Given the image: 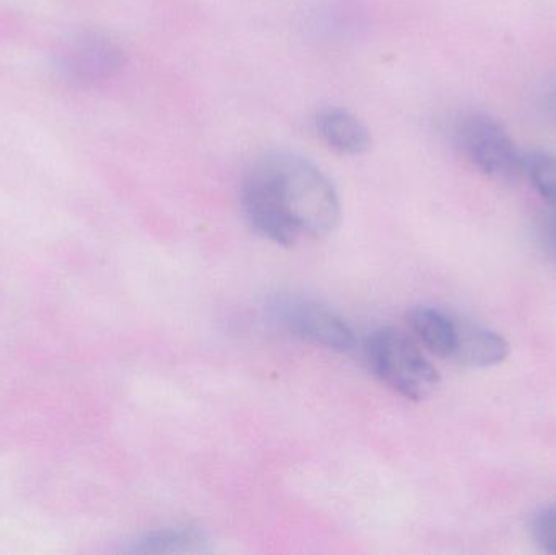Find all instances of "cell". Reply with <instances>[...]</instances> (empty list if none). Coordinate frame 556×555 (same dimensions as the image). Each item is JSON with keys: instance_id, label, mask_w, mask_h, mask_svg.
Instances as JSON below:
<instances>
[{"instance_id": "obj_1", "label": "cell", "mask_w": 556, "mask_h": 555, "mask_svg": "<svg viewBox=\"0 0 556 555\" xmlns=\"http://www.w3.org/2000/svg\"><path fill=\"white\" fill-rule=\"evenodd\" d=\"M241 207L251 228L280 247L329 237L342 215L330 179L290 152L267 153L253 163L241 185Z\"/></svg>"}, {"instance_id": "obj_2", "label": "cell", "mask_w": 556, "mask_h": 555, "mask_svg": "<svg viewBox=\"0 0 556 555\" xmlns=\"http://www.w3.org/2000/svg\"><path fill=\"white\" fill-rule=\"evenodd\" d=\"M366 357L376 377L407 400H425L440 384L437 368L399 329L379 328L371 332L366 341Z\"/></svg>"}, {"instance_id": "obj_3", "label": "cell", "mask_w": 556, "mask_h": 555, "mask_svg": "<svg viewBox=\"0 0 556 555\" xmlns=\"http://www.w3.org/2000/svg\"><path fill=\"white\" fill-rule=\"evenodd\" d=\"M454 142L479 172L500 181L522 176L525 153L502 123L480 111L460 114L454 124Z\"/></svg>"}, {"instance_id": "obj_4", "label": "cell", "mask_w": 556, "mask_h": 555, "mask_svg": "<svg viewBox=\"0 0 556 555\" xmlns=\"http://www.w3.org/2000/svg\"><path fill=\"white\" fill-rule=\"evenodd\" d=\"M273 313L277 321L301 341L337 352L355 348V336L350 326L332 310L314 300L278 297L273 303Z\"/></svg>"}, {"instance_id": "obj_5", "label": "cell", "mask_w": 556, "mask_h": 555, "mask_svg": "<svg viewBox=\"0 0 556 555\" xmlns=\"http://www.w3.org/2000/svg\"><path fill=\"white\" fill-rule=\"evenodd\" d=\"M511 345L500 332L456 318L450 361L466 368H490L509 357Z\"/></svg>"}, {"instance_id": "obj_6", "label": "cell", "mask_w": 556, "mask_h": 555, "mask_svg": "<svg viewBox=\"0 0 556 555\" xmlns=\"http://www.w3.org/2000/svg\"><path fill=\"white\" fill-rule=\"evenodd\" d=\"M121 64V51L110 39L98 35L77 36L62 54V65L78 78H98L111 74Z\"/></svg>"}, {"instance_id": "obj_7", "label": "cell", "mask_w": 556, "mask_h": 555, "mask_svg": "<svg viewBox=\"0 0 556 555\" xmlns=\"http://www.w3.org/2000/svg\"><path fill=\"white\" fill-rule=\"evenodd\" d=\"M314 123L320 139L342 155H359L371 147L368 127L342 108H324Z\"/></svg>"}, {"instance_id": "obj_8", "label": "cell", "mask_w": 556, "mask_h": 555, "mask_svg": "<svg viewBox=\"0 0 556 555\" xmlns=\"http://www.w3.org/2000/svg\"><path fill=\"white\" fill-rule=\"evenodd\" d=\"M408 319L421 344L437 357L450 361L456 332V316L433 306H417L412 310Z\"/></svg>"}, {"instance_id": "obj_9", "label": "cell", "mask_w": 556, "mask_h": 555, "mask_svg": "<svg viewBox=\"0 0 556 555\" xmlns=\"http://www.w3.org/2000/svg\"><path fill=\"white\" fill-rule=\"evenodd\" d=\"M139 554H204L211 551V540L195 527H175L153 531L132 547Z\"/></svg>"}, {"instance_id": "obj_10", "label": "cell", "mask_w": 556, "mask_h": 555, "mask_svg": "<svg viewBox=\"0 0 556 555\" xmlns=\"http://www.w3.org/2000/svg\"><path fill=\"white\" fill-rule=\"evenodd\" d=\"M522 176L529 179L548 205H556V155L548 152L525 153Z\"/></svg>"}, {"instance_id": "obj_11", "label": "cell", "mask_w": 556, "mask_h": 555, "mask_svg": "<svg viewBox=\"0 0 556 555\" xmlns=\"http://www.w3.org/2000/svg\"><path fill=\"white\" fill-rule=\"evenodd\" d=\"M534 538L547 553L556 554V508L542 512L534 521Z\"/></svg>"}, {"instance_id": "obj_12", "label": "cell", "mask_w": 556, "mask_h": 555, "mask_svg": "<svg viewBox=\"0 0 556 555\" xmlns=\"http://www.w3.org/2000/svg\"><path fill=\"white\" fill-rule=\"evenodd\" d=\"M539 231H541L542 247L556 260V205H548Z\"/></svg>"}, {"instance_id": "obj_13", "label": "cell", "mask_w": 556, "mask_h": 555, "mask_svg": "<svg viewBox=\"0 0 556 555\" xmlns=\"http://www.w3.org/2000/svg\"><path fill=\"white\" fill-rule=\"evenodd\" d=\"M541 110L548 123L556 127V81H552L541 93Z\"/></svg>"}]
</instances>
